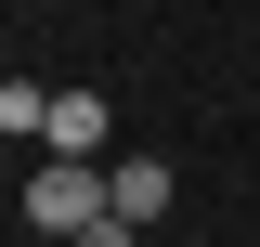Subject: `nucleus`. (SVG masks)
I'll return each instance as SVG.
<instances>
[{
    "label": "nucleus",
    "mask_w": 260,
    "mask_h": 247,
    "mask_svg": "<svg viewBox=\"0 0 260 247\" xmlns=\"http://www.w3.org/2000/svg\"><path fill=\"white\" fill-rule=\"evenodd\" d=\"M26 221H39V234H65V247H78V234H104V221H117V169L52 156V169L26 182Z\"/></svg>",
    "instance_id": "1"
},
{
    "label": "nucleus",
    "mask_w": 260,
    "mask_h": 247,
    "mask_svg": "<svg viewBox=\"0 0 260 247\" xmlns=\"http://www.w3.org/2000/svg\"><path fill=\"white\" fill-rule=\"evenodd\" d=\"M39 143H52V156H91V143H104V104H91V91H52Z\"/></svg>",
    "instance_id": "2"
},
{
    "label": "nucleus",
    "mask_w": 260,
    "mask_h": 247,
    "mask_svg": "<svg viewBox=\"0 0 260 247\" xmlns=\"http://www.w3.org/2000/svg\"><path fill=\"white\" fill-rule=\"evenodd\" d=\"M169 195H182V182H169L156 156H130V169H117V221H169Z\"/></svg>",
    "instance_id": "3"
},
{
    "label": "nucleus",
    "mask_w": 260,
    "mask_h": 247,
    "mask_svg": "<svg viewBox=\"0 0 260 247\" xmlns=\"http://www.w3.org/2000/svg\"><path fill=\"white\" fill-rule=\"evenodd\" d=\"M39 117H52V91H39V78H0V130H13V143H26Z\"/></svg>",
    "instance_id": "4"
}]
</instances>
